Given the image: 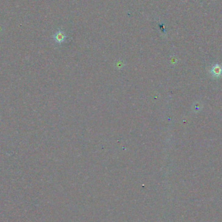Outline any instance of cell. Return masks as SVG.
Masks as SVG:
<instances>
[{
    "label": "cell",
    "instance_id": "obj_1",
    "mask_svg": "<svg viewBox=\"0 0 222 222\" xmlns=\"http://www.w3.org/2000/svg\"><path fill=\"white\" fill-rule=\"evenodd\" d=\"M221 73H222V68H221L220 66L218 64L214 66L211 70V73L213 76L218 77L220 75H221Z\"/></svg>",
    "mask_w": 222,
    "mask_h": 222
},
{
    "label": "cell",
    "instance_id": "obj_2",
    "mask_svg": "<svg viewBox=\"0 0 222 222\" xmlns=\"http://www.w3.org/2000/svg\"><path fill=\"white\" fill-rule=\"evenodd\" d=\"M64 38H65L64 34L61 31L57 32L56 34H55V36H54V39L55 40V41H56L58 43L63 42L64 41Z\"/></svg>",
    "mask_w": 222,
    "mask_h": 222
}]
</instances>
